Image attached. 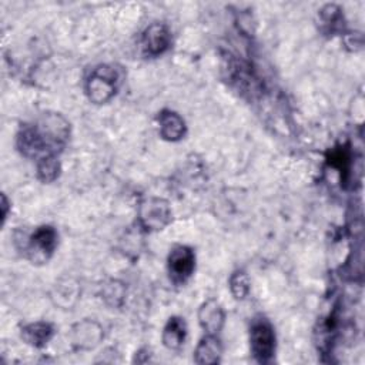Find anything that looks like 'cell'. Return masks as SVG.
Masks as SVG:
<instances>
[{
  "label": "cell",
  "mask_w": 365,
  "mask_h": 365,
  "mask_svg": "<svg viewBox=\"0 0 365 365\" xmlns=\"http://www.w3.org/2000/svg\"><path fill=\"white\" fill-rule=\"evenodd\" d=\"M70 134L67 120L57 113L41 114L37 120L21 125L17 133V148L27 158L41 160L57 155Z\"/></svg>",
  "instance_id": "1"
},
{
  "label": "cell",
  "mask_w": 365,
  "mask_h": 365,
  "mask_svg": "<svg viewBox=\"0 0 365 365\" xmlns=\"http://www.w3.org/2000/svg\"><path fill=\"white\" fill-rule=\"evenodd\" d=\"M120 73L113 66L96 67L86 80V94L94 104H104L110 101L120 87Z\"/></svg>",
  "instance_id": "2"
},
{
  "label": "cell",
  "mask_w": 365,
  "mask_h": 365,
  "mask_svg": "<svg viewBox=\"0 0 365 365\" xmlns=\"http://www.w3.org/2000/svg\"><path fill=\"white\" fill-rule=\"evenodd\" d=\"M250 344L254 358L265 364L271 361L275 352V332L272 325L265 318L254 319L250 328Z\"/></svg>",
  "instance_id": "3"
},
{
  "label": "cell",
  "mask_w": 365,
  "mask_h": 365,
  "mask_svg": "<svg viewBox=\"0 0 365 365\" xmlns=\"http://www.w3.org/2000/svg\"><path fill=\"white\" fill-rule=\"evenodd\" d=\"M57 247V232L51 225H41L29 237L24 251L33 264L48 261Z\"/></svg>",
  "instance_id": "4"
},
{
  "label": "cell",
  "mask_w": 365,
  "mask_h": 365,
  "mask_svg": "<svg viewBox=\"0 0 365 365\" xmlns=\"http://www.w3.org/2000/svg\"><path fill=\"white\" fill-rule=\"evenodd\" d=\"M171 221V208L163 198H145L138 208V222L148 231H158Z\"/></svg>",
  "instance_id": "5"
},
{
  "label": "cell",
  "mask_w": 365,
  "mask_h": 365,
  "mask_svg": "<svg viewBox=\"0 0 365 365\" xmlns=\"http://www.w3.org/2000/svg\"><path fill=\"white\" fill-rule=\"evenodd\" d=\"M167 267L170 279L174 284L180 285L187 282V279L192 275L195 268L194 251L187 245L174 247L168 254Z\"/></svg>",
  "instance_id": "6"
},
{
  "label": "cell",
  "mask_w": 365,
  "mask_h": 365,
  "mask_svg": "<svg viewBox=\"0 0 365 365\" xmlns=\"http://www.w3.org/2000/svg\"><path fill=\"white\" fill-rule=\"evenodd\" d=\"M171 43V34L165 24L153 23L150 24L141 37V46L145 56L157 57L163 54Z\"/></svg>",
  "instance_id": "7"
},
{
  "label": "cell",
  "mask_w": 365,
  "mask_h": 365,
  "mask_svg": "<svg viewBox=\"0 0 365 365\" xmlns=\"http://www.w3.org/2000/svg\"><path fill=\"white\" fill-rule=\"evenodd\" d=\"M103 336H104L103 328L91 319H84V321L73 325L71 332H70V339H71L73 346L80 351L93 349L94 346H97L101 342Z\"/></svg>",
  "instance_id": "8"
},
{
  "label": "cell",
  "mask_w": 365,
  "mask_h": 365,
  "mask_svg": "<svg viewBox=\"0 0 365 365\" xmlns=\"http://www.w3.org/2000/svg\"><path fill=\"white\" fill-rule=\"evenodd\" d=\"M224 311L215 299L205 301L198 309V322L207 334L215 335L220 332L224 325Z\"/></svg>",
  "instance_id": "9"
},
{
  "label": "cell",
  "mask_w": 365,
  "mask_h": 365,
  "mask_svg": "<svg viewBox=\"0 0 365 365\" xmlns=\"http://www.w3.org/2000/svg\"><path fill=\"white\" fill-rule=\"evenodd\" d=\"M160 134L167 141H178L185 135V121L180 114L171 110H163L158 113Z\"/></svg>",
  "instance_id": "10"
},
{
  "label": "cell",
  "mask_w": 365,
  "mask_h": 365,
  "mask_svg": "<svg viewBox=\"0 0 365 365\" xmlns=\"http://www.w3.org/2000/svg\"><path fill=\"white\" fill-rule=\"evenodd\" d=\"M221 344L220 341L211 335L207 334L197 345L195 351H194V361L200 365H212V364H218L220 358H221Z\"/></svg>",
  "instance_id": "11"
},
{
  "label": "cell",
  "mask_w": 365,
  "mask_h": 365,
  "mask_svg": "<svg viewBox=\"0 0 365 365\" xmlns=\"http://www.w3.org/2000/svg\"><path fill=\"white\" fill-rule=\"evenodd\" d=\"M187 336V324L181 317H171L163 331V344L171 351H177L184 345Z\"/></svg>",
  "instance_id": "12"
},
{
  "label": "cell",
  "mask_w": 365,
  "mask_h": 365,
  "mask_svg": "<svg viewBox=\"0 0 365 365\" xmlns=\"http://www.w3.org/2000/svg\"><path fill=\"white\" fill-rule=\"evenodd\" d=\"M54 335V328L48 322L37 321L21 328V338L31 346H44Z\"/></svg>",
  "instance_id": "13"
},
{
  "label": "cell",
  "mask_w": 365,
  "mask_h": 365,
  "mask_svg": "<svg viewBox=\"0 0 365 365\" xmlns=\"http://www.w3.org/2000/svg\"><path fill=\"white\" fill-rule=\"evenodd\" d=\"M321 26L327 33H335L344 27L342 10L336 4H327L319 10Z\"/></svg>",
  "instance_id": "14"
},
{
  "label": "cell",
  "mask_w": 365,
  "mask_h": 365,
  "mask_svg": "<svg viewBox=\"0 0 365 365\" xmlns=\"http://www.w3.org/2000/svg\"><path fill=\"white\" fill-rule=\"evenodd\" d=\"M60 170L57 155H48L37 161V178L41 182H53L60 175Z\"/></svg>",
  "instance_id": "15"
},
{
  "label": "cell",
  "mask_w": 365,
  "mask_h": 365,
  "mask_svg": "<svg viewBox=\"0 0 365 365\" xmlns=\"http://www.w3.org/2000/svg\"><path fill=\"white\" fill-rule=\"evenodd\" d=\"M351 150L348 145H342V147H335L329 155H328V163L336 168L341 174V178L346 177L349 174V168H351Z\"/></svg>",
  "instance_id": "16"
},
{
  "label": "cell",
  "mask_w": 365,
  "mask_h": 365,
  "mask_svg": "<svg viewBox=\"0 0 365 365\" xmlns=\"http://www.w3.org/2000/svg\"><path fill=\"white\" fill-rule=\"evenodd\" d=\"M250 278L244 271H235L230 277V289L235 299H244L250 292Z\"/></svg>",
  "instance_id": "17"
},
{
  "label": "cell",
  "mask_w": 365,
  "mask_h": 365,
  "mask_svg": "<svg viewBox=\"0 0 365 365\" xmlns=\"http://www.w3.org/2000/svg\"><path fill=\"white\" fill-rule=\"evenodd\" d=\"M1 210H3L1 218H3V221H4V220H6V217H7V210H9V201H7V198H6V195H4V194L1 195Z\"/></svg>",
  "instance_id": "18"
}]
</instances>
